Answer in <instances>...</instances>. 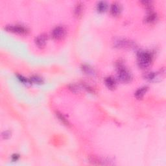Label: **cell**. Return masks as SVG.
Segmentation results:
<instances>
[{
	"mask_svg": "<svg viewBox=\"0 0 166 166\" xmlns=\"http://www.w3.org/2000/svg\"><path fill=\"white\" fill-rule=\"evenodd\" d=\"M11 136V132L9 131H4L2 133V137L4 139H8Z\"/></svg>",
	"mask_w": 166,
	"mask_h": 166,
	"instance_id": "20",
	"label": "cell"
},
{
	"mask_svg": "<svg viewBox=\"0 0 166 166\" xmlns=\"http://www.w3.org/2000/svg\"><path fill=\"white\" fill-rule=\"evenodd\" d=\"M82 70L85 74H86L87 75H94L95 74L94 69L88 65H85V64H84V65L82 66Z\"/></svg>",
	"mask_w": 166,
	"mask_h": 166,
	"instance_id": "13",
	"label": "cell"
},
{
	"mask_svg": "<svg viewBox=\"0 0 166 166\" xmlns=\"http://www.w3.org/2000/svg\"><path fill=\"white\" fill-rule=\"evenodd\" d=\"M20 158V156L18 155H14L12 156V160H13V161H17Z\"/></svg>",
	"mask_w": 166,
	"mask_h": 166,
	"instance_id": "21",
	"label": "cell"
},
{
	"mask_svg": "<svg viewBox=\"0 0 166 166\" xmlns=\"http://www.w3.org/2000/svg\"><path fill=\"white\" fill-rule=\"evenodd\" d=\"M5 29L11 33H18L20 35H26L29 33L27 28L20 25H9L5 27Z\"/></svg>",
	"mask_w": 166,
	"mask_h": 166,
	"instance_id": "3",
	"label": "cell"
},
{
	"mask_svg": "<svg viewBox=\"0 0 166 166\" xmlns=\"http://www.w3.org/2000/svg\"><path fill=\"white\" fill-rule=\"evenodd\" d=\"M121 12V5L118 2L112 3L110 7V13L114 17L118 16Z\"/></svg>",
	"mask_w": 166,
	"mask_h": 166,
	"instance_id": "8",
	"label": "cell"
},
{
	"mask_svg": "<svg viewBox=\"0 0 166 166\" xmlns=\"http://www.w3.org/2000/svg\"><path fill=\"white\" fill-rule=\"evenodd\" d=\"M157 17L158 16L156 13H155V12H153L152 11H149V12L145 18V22L149 23H153L156 21Z\"/></svg>",
	"mask_w": 166,
	"mask_h": 166,
	"instance_id": "9",
	"label": "cell"
},
{
	"mask_svg": "<svg viewBox=\"0 0 166 166\" xmlns=\"http://www.w3.org/2000/svg\"><path fill=\"white\" fill-rule=\"evenodd\" d=\"M157 77V74L154 72H149L148 74H146L145 75V78L149 80H155Z\"/></svg>",
	"mask_w": 166,
	"mask_h": 166,
	"instance_id": "16",
	"label": "cell"
},
{
	"mask_svg": "<svg viewBox=\"0 0 166 166\" xmlns=\"http://www.w3.org/2000/svg\"><path fill=\"white\" fill-rule=\"evenodd\" d=\"M17 77L18 79L20 80V81L22 82L23 83H30L29 82V79H27L26 77H24L21 75H17Z\"/></svg>",
	"mask_w": 166,
	"mask_h": 166,
	"instance_id": "19",
	"label": "cell"
},
{
	"mask_svg": "<svg viewBox=\"0 0 166 166\" xmlns=\"http://www.w3.org/2000/svg\"><path fill=\"white\" fill-rule=\"evenodd\" d=\"M152 56L147 51H140L137 54V64L142 69L148 68L152 62Z\"/></svg>",
	"mask_w": 166,
	"mask_h": 166,
	"instance_id": "2",
	"label": "cell"
},
{
	"mask_svg": "<svg viewBox=\"0 0 166 166\" xmlns=\"http://www.w3.org/2000/svg\"><path fill=\"white\" fill-rule=\"evenodd\" d=\"M114 45L117 48H131L134 46V43L126 38H117L114 42Z\"/></svg>",
	"mask_w": 166,
	"mask_h": 166,
	"instance_id": "5",
	"label": "cell"
},
{
	"mask_svg": "<svg viewBox=\"0 0 166 166\" xmlns=\"http://www.w3.org/2000/svg\"><path fill=\"white\" fill-rule=\"evenodd\" d=\"M117 68V77L120 82L123 83H128L131 81L132 75L128 69L124 66V64L120 61L116 64Z\"/></svg>",
	"mask_w": 166,
	"mask_h": 166,
	"instance_id": "1",
	"label": "cell"
},
{
	"mask_svg": "<svg viewBox=\"0 0 166 166\" xmlns=\"http://www.w3.org/2000/svg\"><path fill=\"white\" fill-rule=\"evenodd\" d=\"M148 89H149V87L147 86L140 88L138 90H137L136 92H135L134 95L136 97V98L137 99H142L143 98V96L145 95V94L147 93Z\"/></svg>",
	"mask_w": 166,
	"mask_h": 166,
	"instance_id": "10",
	"label": "cell"
},
{
	"mask_svg": "<svg viewBox=\"0 0 166 166\" xmlns=\"http://www.w3.org/2000/svg\"><path fill=\"white\" fill-rule=\"evenodd\" d=\"M84 10V4L82 2H78L76 4L74 9V14L75 17H80L82 15Z\"/></svg>",
	"mask_w": 166,
	"mask_h": 166,
	"instance_id": "11",
	"label": "cell"
},
{
	"mask_svg": "<svg viewBox=\"0 0 166 166\" xmlns=\"http://www.w3.org/2000/svg\"><path fill=\"white\" fill-rule=\"evenodd\" d=\"M56 116L58 117L59 119L61 121L62 123L66 125V126H69V125H70V123H69L68 119L66 118L65 116H64L62 114H61V113L59 112H56Z\"/></svg>",
	"mask_w": 166,
	"mask_h": 166,
	"instance_id": "14",
	"label": "cell"
},
{
	"mask_svg": "<svg viewBox=\"0 0 166 166\" xmlns=\"http://www.w3.org/2000/svg\"><path fill=\"white\" fill-rule=\"evenodd\" d=\"M70 89L73 92H74V93L79 92V90H80L79 87L77 86V85H75V84H71V85H70Z\"/></svg>",
	"mask_w": 166,
	"mask_h": 166,
	"instance_id": "18",
	"label": "cell"
},
{
	"mask_svg": "<svg viewBox=\"0 0 166 166\" xmlns=\"http://www.w3.org/2000/svg\"><path fill=\"white\" fill-rule=\"evenodd\" d=\"M141 3H142L143 5L146 7L147 9L151 11L152 5H153V2L152 1H142Z\"/></svg>",
	"mask_w": 166,
	"mask_h": 166,
	"instance_id": "17",
	"label": "cell"
},
{
	"mask_svg": "<svg viewBox=\"0 0 166 166\" xmlns=\"http://www.w3.org/2000/svg\"><path fill=\"white\" fill-rule=\"evenodd\" d=\"M107 7L108 4L104 1H101L98 2V5H97V9H98V12H99V13H103V12H104L107 9Z\"/></svg>",
	"mask_w": 166,
	"mask_h": 166,
	"instance_id": "12",
	"label": "cell"
},
{
	"mask_svg": "<svg viewBox=\"0 0 166 166\" xmlns=\"http://www.w3.org/2000/svg\"><path fill=\"white\" fill-rule=\"evenodd\" d=\"M47 40V35L45 33H42L38 35L35 38V44L39 47H44L46 46Z\"/></svg>",
	"mask_w": 166,
	"mask_h": 166,
	"instance_id": "6",
	"label": "cell"
},
{
	"mask_svg": "<svg viewBox=\"0 0 166 166\" xmlns=\"http://www.w3.org/2000/svg\"><path fill=\"white\" fill-rule=\"evenodd\" d=\"M67 31L66 27L62 26H56L55 29L52 31V37L55 40H62L65 37L66 35Z\"/></svg>",
	"mask_w": 166,
	"mask_h": 166,
	"instance_id": "4",
	"label": "cell"
},
{
	"mask_svg": "<svg viewBox=\"0 0 166 166\" xmlns=\"http://www.w3.org/2000/svg\"><path fill=\"white\" fill-rule=\"evenodd\" d=\"M29 82L35 84H42L44 83V80L42 77L38 75H33L29 78Z\"/></svg>",
	"mask_w": 166,
	"mask_h": 166,
	"instance_id": "15",
	"label": "cell"
},
{
	"mask_svg": "<svg viewBox=\"0 0 166 166\" xmlns=\"http://www.w3.org/2000/svg\"><path fill=\"white\" fill-rule=\"evenodd\" d=\"M104 83L107 88L110 90H114L117 86L116 80L112 76H109L105 78Z\"/></svg>",
	"mask_w": 166,
	"mask_h": 166,
	"instance_id": "7",
	"label": "cell"
}]
</instances>
